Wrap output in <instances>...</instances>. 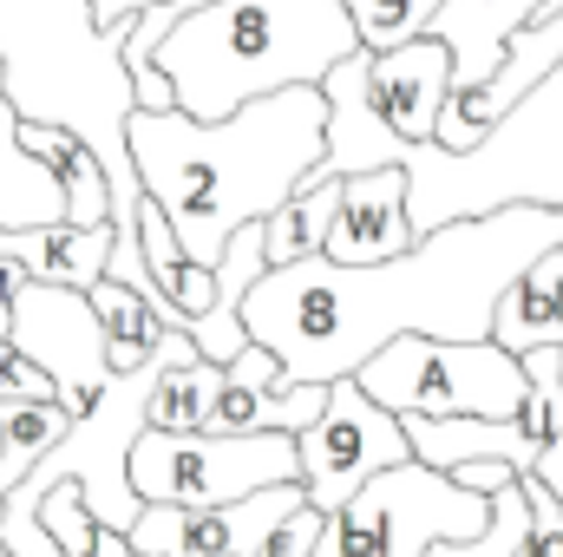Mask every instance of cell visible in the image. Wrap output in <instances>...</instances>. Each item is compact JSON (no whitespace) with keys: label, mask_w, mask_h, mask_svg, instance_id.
Listing matches in <instances>:
<instances>
[{"label":"cell","mask_w":563,"mask_h":557,"mask_svg":"<svg viewBox=\"0 0 563 557\" xmlns=\"http://www.w3.org/2000/svg\"><path fill=\"white\" fill-rule=\"evenodd\" d=\"M563 243V210L505 204L485 217H452L413 237L387 263H328L301 256L250 282L236 321L269 348L282 387L347 381L367 354L400 335L432 341H492V308L505 282Z\"/></svg>","instance_id":"cell-1"},{"label":"cell","mask_w":563,"mask_h":557,"mask_svg":"<svg viewBox=\"0 0 563 557\" xmlns=\"http://www.w3.org/2000/svg\"><path fill=\"white\" fill-rule=\"evenodd\" d=\"M321 125H328L321 92L282 86L210 125L184 112H132L125 151L144 204L164 210L177 250L217 270L223 243L243 223H263L269 210H282V197L321 164Z\"/></svg>","instance_id":"cell-2"},{"label":"cell","mask_w":563,"mask_h":557,"mask_svg":"<svg viewBox=\"0 0 563 557\" xmlns=\"http://www.w3.org/2000/svg\"><path fill=\"white\" fill-rule=\"evenodd\" d=\"M119 40L125 26H92L86 0H0V99L33 125H66L92 144L112 184L106 223H132L144 204L125 151L132 86L119 66Z\"/></svg>","instance_id":"cell-3"},{"label":"cell","mask_w":563,"mask_h":557,"mask_svg":"<svg viewBox=\"0 0 563 557\" xmlns=\"http://www.w3.org/2000/svg\"><path fill=\"white\" fill-rule=\"evenodd\" d=\"M347 53H361V40L341 0H203L164 33L157 73L177 112L210 125L282 86H321Z\"/></svg>","instance_id":"cell-4"},{"label":"cell","mask_w":563,"mask_h":557,"mask_svg":"<svg viewBox=\"0 0 563 557\" xmlns=\"http://www.w3.org/2000/svg\"><path fill=\"white\" fill-rule=\"evenodd\" d=\"M407 171V223L413 237L452 223V217H485L505 204H544L563 210V59L498 119L472 151L445 144H400Z\"/></svg>","instance_id":"cell-5"},{"label":"cell","mask_w":563,"mask_h":557,"mask_svg":"<svg viewBox=\"0 0 563 557\" xmlns=\"http://www.w3.org/2000/svg\"><path fill=\"white\" fill-rule=\"evenodd\" d=\"M347 381L394 419H518L531 394L518 354H505L498 341H432V335L387 341Z\"/></svg>","instance_id":"cell-6"},{"label":"cell","mask_w":563,"mask_h":557,"mask_svg":"<svg viewBox=\"0 0 563 557\" xmlns=\"http://www.w3.org/2000/svg\"><path fill=\"white\" fill-rule=\"evenodd\" d=\"M485 525H492L485 492H465L452 472L400 459L321 518L308 557H420L439 538H478Z\"/></svg>","instance_id":"cell-7"},{"label":"cell","mask_w":563,"mask_h":557,"mask_svg":"<svg viewBox=\"0 0 563 557\" xmlns=\"http://www.w3.org/2000/svg\"><path fill=\"white\" fill-rule=\"evenodd\" d=\"M125 479L139 492V505H230L250 499L263 485H288L301 479L295 466V433H164L144 426L132 439Z\"/></svg>","instance_id":"cell-8"},{"label":"cell","mask_w":563,"mask_h":557,"mask_svg":"<svg viewBox=\"0 0 563 557\" xmlns=\"http://www.w3.org/2000/svg\"><path fill=\"white\" fill-rule=\"evenodd\" d=\"M413 459L407 433L387 407H374L354 381H328L321 414L295 433V466H301V499L328 518L334 505H347L374 472Z\"/></svg>","instance_id":"cell-9"},{"label":"cell","mask_w":563,"mask_h":557,"mask_svg":"<svg viewBox=\"0 0 563 557\" xmlns=\"http://www.w3.org/2000/svg\"><path fill=\"white\" fill-rule=\"evenodd\" d=\"M7 348L26 354L46 381H53V401L79 419L86 401L112 381V361H106V328L92 315V302L79 288H53V282H26L13 288V321H7Z\"/></svg>","instance_id":"cell-10"},{"label":"cell","mask_w":563,"mask_h":557,"mask_svg":"<svg viewBox=\"0 0 563 557\" xmlns=\"http://www.w3.org/2000/svg\"><path fill=\"white\" fill-rule=\"evenodd\" d=\"M445 46L420 33L407 46H387V53H367V106L374 119L394 132L400 144H432L439 125V106H445Z\"/></svg>","instance_id":"cell-11"},{"label":"cell","mask_w":563,"mask_h":557,"mask_svg":"<svg viewBox=\"0 0 563 557\" xmlns=\"http://www.w3.org/2000/svg\"><path fill=\"white\" fill-rule=\"evenodd\" d=\"M407 243H413V223H407V171L400 164H380V171L341 177V204H334V223L321 237V256L328 263H387Z\"/></svg>","instance_id":"cell-12"},{"label":"cell","mask_w":563,"mask_h":557,"mask_svg":"<svg viewBox=\"0 0 563 557\" xmlns=\"http://www.w3.org/2000/svg\"><path fill=\"white\" fill-rule=\"evenodd\" d=\"M538 7H544V0H439L432 20H426V33H432V40L445 46V59H452L445 99L478 92V86L492 79V66L505 59L511 33L538 20Z\"/></svg>","instance_id":"cell-13"},{"label":"cell","mask_w":563,"mask_h":557,"mask_svg":"<svg viewBox=\"0 0 563 557\" xmlns=\"http://www.w3.org/2000/svg\"><path fill=\"white\" fill-rule=\"evenodd\" d=\"M106 250H112V223L79 230V223H40V230H0V263H13L26 282H53V288H92L106 276Z\"/></svg>","instance_id":"cell-14"},{"label":"cell","mask_w":563,"mask_h":557,"mask_svg":"<svg viewBox=\"0 0 563 557\" xmlns=\"http://www.w3.org/2000/svg\"><path fill=\"white\" fill-rule=\"evenodd\" d=\"M492 341L505 354H531L544 341H563V243H551L538 263H525L505 282L492 308Z\"/></svg>","instance_id":"cell-15"},{"label":"cell","mask_w":563,"mask_h":557,"mask_svg":"<svg viewBox=\"0 0 563 557\" xmlns=\"http://www.w3.org/2000/svg\"><path fill=\"white\" fill-rule=\"evenodd\" d=\"M20 151L46 164V177L59 184V204H66V223L79 230H99L112 217V184H106V164L92 157V144L73 139L66 125H33L20 119Z\"/></svg>","instance_id":"cell-16"},{"label":"cell","mask_w":563,"mask_h":557,"mask_svg":"<svg viewBox=\"0 0 563 557\" xmlns=\"http://www.w3.org/2000/svg\"><path fill=\"white\" fill-rule=\"evenodd\" d=\"M40 223H66V204L46 164L20 151V112L0 99V230H40Z\"/></svg>","instance_id":"cell-17"},{"label":"cell","mask_w":563,"mask_h":557,"mask_svg":"<svg viewBox=\"0 0 563 557\" xmlns=\"http://www.w3.org/2000/svg\"><path fill=\"white\" fill-rule=\"evenodd\" d=\"M86 302H92V315H99V328H106V361H112V368H139L144 354H157V341L170 335L139 295H132L125 282H112V276L92 282Z\"/></svg>","instance_id":"cell-18"},{"label":"cell","mask_w":563,"mask_h":557,"mask_svg":"<svg viewBox=\"0 0 563 557\" xmlns=\"http://www.w3.org/2000/svg\"><path fill=\"white\" fill-rule=\"evenodd\" d=\"M217 387H223V368H217V361H203V354L170 361V368L157 374V387H151L144 426H164V433H197V426H203V414H210V401H217Z\"/></svg>","instance_id":"cell-19"},{"label":"cell","mask_w":563,"mask_h":557,"mask_svg":"<svg viewBox=\"0 0 563 557\" xmlns=\"http://www.w3.org/2000/svg\"><path fill=\"white\" fill-rule=\"evenodd\" d=\"M66 426H73V414H66L59 401H20V407H0V492L20 485V479L59 446Z\"/></svg>","instance_id":"cell-20"},{"label":"cell","mask_w":563,"mask_h":557,"mask_svg":"<svg viewBox=\"0 0 563 557\" xmlns=\"http://www.w3.org/2000/svg\"><path fill=\"white\" fill-rule=\"evenodd\" d=\"M40 525H46V538L59 545V557H132V551H125V538H119V532H106V525L86 512L79 485H66V479L40 499Z\"/></svg>","instance_id":"cell-21"},{"label":"cell","mask_w":563,"mask_h":557,"mask_svg":"<svg viewBox=\"0 0 563 557\" xmlns=\"http://www.w3.org/2000/svg\"><path fill=\"white\" fill-rule=\"evenodd\" d=\"M341 7H347V20H354L361 53H387V46L420 40L439 0H341Z\"/></svg>","instance_id":"cell-22"},{"label":"cell","mask_w":563,"mask_h":557,"mask_svg":"<svg viewBox=\"0 0 563 557\" xmlns=\"http://www.w3.org/2000/svg\"><path fill=\"white\" fill-rule=\"evenodd\" d=\"M518 538H525V492H518V479H511L505 492H492V525H485L478 538H439V545H426L420 557H511Z\"/></svg>","instance_id":"cell-23"},{"label":"cell","mask_w":563,"mask_h":557,"mask_svg":"<svg viewBox=\"0 0 563 557\" xmlns=\"http://www.w3.org/2000/svg\"><path fill=\"white\" fill-rule=\"evenodd\" d=\"M518 492H525V538H518V551H511V557H563V512H558V499H551L538 479H518Z\"/></svg>","instance_id":"cell-24"},{"label":"cell","mask_w":563,"mask_h":557,"mask_svg":"<svg viewBox=\"0 0 563 557\" xmlns=\"http://www.w3.org/2000/svg\"><path fill=\"white\" fill-rule=\"evenodd\" d=\"M139 256H144V270L157 276V288H164V295H170L177 270L190 263V256L177 250V237H170V223H164V210H157V204H139Z\"/></svg>","instance_id":"cell-25"},{"label":"cell","mask_w":563,"mask_h":557,"mask_svg":"<svg viewBox=\"0 0 563 557\" xmlns=\"http://www.w3.org/2000/svg\"><path fill=\"white\" fill-rule=\"evenodd\" d=\"M20 401H53V381L0 341V407H20Z\"/></svg>","instance_id":"cell-26"},{"label":"cell","mask_w":563,"mask_h":557,"mask_svg":"<svg viewBox=\"0 0 563 557\" xmlns=\"http://www.w3.org/2000/svg\"><path fill=\"white\" fill-rule=\"evenodd\" d=\"M314 538H321V512H314V505H295L276 532H269L263 557H308L314 551Z\"/></svg>","instance_id":"cell-27"},{"label":"cell","mask_w":563,"mask_h":557,"mask_svg":"<svg viewBox=\"0 0 563 557\" xmlns=\"http://www.w3.org/2000/svg\"><path fill=\"white\" fill-rule=\"evenodd\" d=\"M223 381H236V387H282V368H276V354L269 348H243V354H230L223 361Z\"/></svg>","instance_id":"cell-28"},{"label":"cell","mask_w":563,"mask_h":557,"mask_svg":"<svg viewBox=\"0 0 563 557\" xmlns=\"http://www.w3.org/2000/svg\"><path fill=\"white\" fill-rule=\"evenodd\" d=\"M525 479H538V485H544V492L558 499V512H563V433L551 439V446H544V452H538V466H531Z\"/></svg>","instance_id":"cell-29"},{"label":"cell","mask_w":563,"mask_h":557,"mask_svg":"<svg viewBox=\"0 0 563 557\" xmlns=\"http://www.w3.org/2000/svg\"><path fill=\"white\" fill-rule=\"evenodd\" d=\"M452 479H459V485H465V492H485V499H492V492H505V485H511V472H505V466H492V459H478V466H459V472H452Z\"/></svg>","instance_id":"cell-30"},{"label":"cell","mask_w":563,"mask_h":557,"mask_svg":"<svg viewBox=\"0 0 563 557\" xmlns=\"http://www.w3.org/2000/svg\"><path fill=\"white\" fill-rule=\"evenodd\" d=\"M151 7V0H86V13H92V26H132V13Z\"/></svg>","instance_id":"cell-31"}]
</instances>
